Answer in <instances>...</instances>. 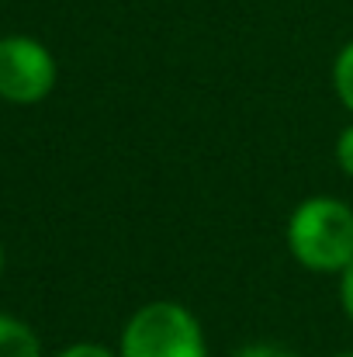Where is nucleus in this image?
Instances as JSON below:
<instances>
[{
	"label": "nucleus",
	"mask_w": 353,
	"mask_h": 357,
	"mask_svg": "<svg viewBox=\"0 0 353 357\" xmlns=\"http://www.w3.org/2000/svg\"><path fill=\"white\" fill-rule=\"evenodd\" d=\"M291 257L315 274H343L353 264V208L340 198H308L288 222Z\"/></svg>",
	"instance_id": "f257e3e1"
},
{
	"label": "nucleus",
	"mask_w": 353,
	"mask_h": 357,
	"mask_svg": "<svg viewBox=\"0 0 353 357\" xmlns=\"http://www.w3.org/2000/svg\"><path fill=\"white\" fill-rule=\"evenodd\" d=\"M56 357H115V354L108 347H101V344H73V347L59 351Z\"/></svg>",
	"instance_id": "0eeeda50"
},
{
	"label": "nucleus",
	"mask_w": 353,
	"mask_h": 357,
	"mask_svg": "<svg viewBox=\"0 0 353 357\" xmlns=\"http://www.w3.org/2000/svg\"><path fill=\"white\" fill-rule=\"evenodd\" d=\"M0 267H3V250H0Z\"/></svg>",
	"instance_id": "9d476101"
},
{
	"label": "nucleus",
	"mask_w": 353,
	"mask_h": 357,
	"mask_svg": "<svg viewBox=\"0 0 353 357\" xmlns=\"http://www.w3.org/2000/svg\"><path fill=\"white\" fill-rule=\"evenodd\" d=\"M336 160H340L343 174L353 177V121L340 132V139H336Z\"/></svg>",
	"instance_id": "423d86ee"
},
{
	"label": "nucleus",
	"mask_w": 353,
	"mask_h": 357,
	"mask_svg": "<svg viewBox=\"0 0 353 357\" xmlns=\"http://www.w3.org/2000/svg\"><path fill=\"white\" fill-rule=\"evenodd\" d=\"M121 357H208V347L191 309L159 298L128 319L121 333Z\"/></svg>",
	"instance_id": "f03ea898"
},
{
	"label": "nucleus",
	"mask_w": 353,
	"mask_h": 357,
	"mask_svg": "<svg viewBox=\"0 0 353 357\" xmlns=\"http://www.w3.org/2000/svg\"><path fill=\"white\" fill-rule=\"evenodd\" d=\"M235 357H298L284 347H274V344H256V347H242Z\"/></svg>",
	"instance_id": "6e6552de"
},
{
	"label": "nucleus",
	"mask_w": 353,
	"mask_h": 357,
	"mask_svg": "<svg viewBox=\"0 0 353 357\" xmlns=\"http://www.w3.org/2000/svg\"><path fill=\"white\" fill-rule=\"evenodd\" d=\"M56 87L52 52L24 35L0 38V98L10 105H38Z\"/></svg>",
	"instance_id": "7ed1b4c3"
},
{
	"label": "nucleus",
	"mask_w": 353,
	"mask_h": 357,
	"mask_svg": "<svg viewBox=\"0 0 353 357\" xmlns=\"http://www.w3.org/2000/svg\"><path fill=\"white\" fill-rule=\"evenodd\" d=\"M0 357H42L38 337L21 319L0 312Z\"/></svg>",
	"instance_id": "20e7f679"
},
{
	"label": "nucleus",
	"mask_w": 353,
	"mask_h": 357,
	"mask_svg": "<svg viewBox=\"0 0 353 357\" xmlns=\"http://www.w3.org/2000/svg\"><path fill=\"white\" fill-rule=\"evenodd\" d=\"M340 298H343V309L353 319V264L343 271V281H340Z\"/></svg>",
	"instance_id": "1a4fd4ad"
},
{
	"label": "nucleus",
	"mask_w": 353,
	"mask_h": 357,
	"mask_svg": "<svg viewBox=\"0 0 353 357\" xmlns=\"http://www.w3.org/2000/svg\"><path fill=\"white\" fill-rule=\"evenodd\" d=\"M336 357H353V354H336Z\"/></svg>",
	"instance_id": "9b49d317"
},
{
	"label": "nucleus",
	"mask_w": 353,
	"mask_h": 357,
	"mask_svg": "<svg viewBox=\"0 0 353 357\" xmlns=\"http://www.w3.org/2000/svg\"><path fill=\"white\" fill-rule=\"evenodd\" d=\"M333 84H336V94L340 101L347 105V112L353 115V42H347L333 63Z\"/></svg>",
	"instance_id": "39448f33"
}]
</instances>
